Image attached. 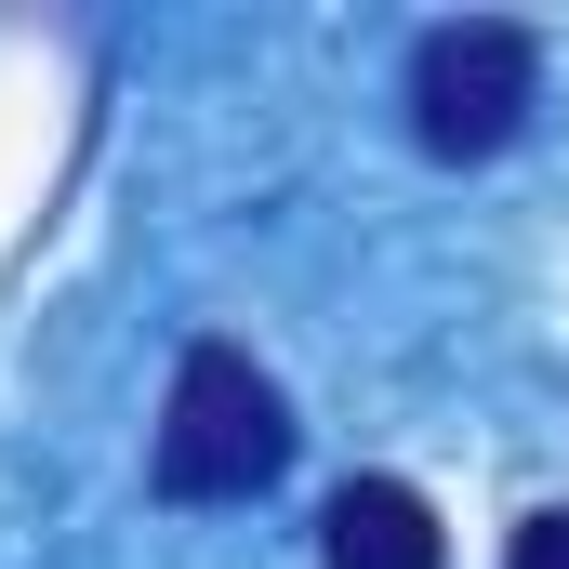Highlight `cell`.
I'll return each mask as SVG.
<instances>
[{
  "mask_svg": "<svg viewBox=\"0 0 569 569\" xmlns=\"http://www.w3.org/2000/svg\"><path fill=\"white\" fill-rule=\"evenodd\" d=\"M530 93H543V40L503 27V13H463V27L411 40V133H425V159H503Z\"/></svg>",
  "mask_w": 569,
  "mask_h": 569,
  "instance_id": "obj_2",
  "label": "cell"
},
{
  "mask_svg": "<svg viewBox=\"0 0 569 569\" xmlns=\"http://www.w3.org/2000/svg\"><path fill=\"white\" fill-rule=\"evenodd\" d=\"M318 557L331 569H450V543H437V503L411 477H345L318 503Z\"/></svg>",
  "mask_w": 569,
  "mask_h": 569,
  "instance_id": "obj_3",
  "label": "cell"
},
{
  "mask_svg": "<svg viewBox=\"0 0 569 569\" xmlns=\"http://www.w3.org/2000/svg\"><path fill=\"white\" fill-rule=\"evenodd\" d=\"M291 463V411L279 385L239 358V345H199L172 371V411H159V490L172 503H252Z\"/></svg>",
  "mask_w": 569,
  "mask_h": 569,
  "instance_id": "obj_1",
  "label": "cell"
},
{
  "mask_svg": "<svg viewBox=\"0 0 569 569\" xmlns=\"http://www.w3.org/2000/svg\"><path fill=\"white\" fill-rule=\"evenodd\" d=\"M503 569H569V503H543V517L503 543Z\"/></svg>",
  "mask_w": 569,
  "mask_h": 569,
  "instance_id": "obj_4",
  "label": "cell"
}]
</instances>
